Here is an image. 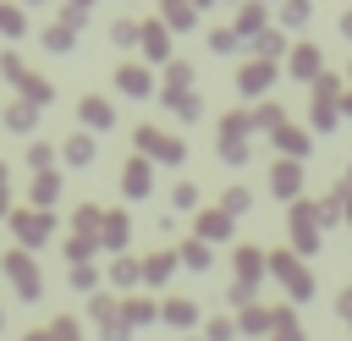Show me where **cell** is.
Instances as JSON below:
<instances>
[{"label":"cell","mask_w":352,"mask_h":341,"mask_svg":"<svg viewBox=\"0 0 352 341\" xmlns=\"http://www.w3.org/2000/svg\"><path fill=\"white\" fill-rule=\"evenodd\" d=\"M121 187H126L132 198H143V192H148V165H143V160H132V165L121 170Z\"/></svg>","instance_id":"obj_3"},{"label":"cell","mask_w":352,"mask_h":341,"mask_svg":"<svg viewBox=\"0 0 352 341\" xmlns=\"http://www.w3.org/2000/svg\"><path fill=\"white\" fill-rule=\"evenodd\" d=\"M0 33H22V28H16V16H11V11H0Z\"/></svg>","instance_id":"obj_13"},{"label":"cell","mask_w":352,"mask_h":341,"mask_svg":"<svg viewBox=\"0 0 352 341\" xmlns=\"http://www.w3.org/2000/svg\"><path fill=\"white\" fill-rule=\"evenodd\" d=\"M6 121H11L16 132H28V126H33V104H11V110H6Z\"/></svg>","instance_id":"obj_9"},{"label":"cell","mask_w":352,"mask_h":341,"mask_svg":"<svg viewBox=\"0 0 352 341\" xmlns=\"http://www.w3.org/2000/svg\"><path fill=\"white\" fill-rule=\"evenodd\" d=\"M275 187H280V192H292V187H297V170H292V165H280V170H275Z\"/></svg>","instance_id":"obj_11"},{"label":"cell","mask_w":352,"mask_h":341,"mask_svg":"<svg viewBox=\"0 0 352 341\" xmlns=\"http://www.w3.org/2000/svg\"><path fill=\"white\" fill-rule=\"evenodd\" d=\"M292 231H297V248H302V253H314V242H319V236H314V220H308L302 209H297V220H292Z\"/></svg>","instance_id":"obj_7"},{"label":"cell","mask_w":352,"mask_h":341,"mask_svg":"<svg viewBox=\"0 0 352 341\" xmlns=\"http://www.w3.org/2000/svg\"><path fill=\"white\" fill-rule=\"evenodd\" d=\"M66 160H72V165H88V160H94V143H88V138H72V143H66Z\"/></svg>","instance_id":"obj_8"},{"label":"cell","mask_w":352,"mask_h":341,"mask_svg":"<svg viewBox=\"0 0 352 341\" xmlns=\"http://www.w3.org/2000/svg\"><path fill=\"white\" fill-rule=\"evenodd\" d=\"M270 77H275V72H270V66H264V60H253V66H248V72H242V88H248V94H258V88H264V82H270Z\"/></svg>","instance_id":"obj_5"},{"label":"cell","mask_w":352,"mask_h":341,"mask_svg":"<svg viewBox=\"0 0 352 341\" xmlns=\"http://www.w3.org/2000/svg\"><path fill=\"white\" fill-rule=\"evenodd\" d=\"M44 198H55V176H38L33 182V204H44Z\"/></svg>","instance_id":"obj_10"},{"label":"cell","mask_w":352,"mask_h":341,"mask_svg":"<svg viewBox=\"0 0 352 341\" xmlns=\"http://www.w3.org/2000/svg\"><path fill=\"white\" fill-rule=\"evenodd\" d=\"M0 209H6V182H0Z\"/></svg>","instance_id":"obj_15"},{"label":"cell","mask_w":352,"mask_h":341,"mask_svg":"<svg viewBox=\"0 0 352 341\" xmlns=\"http://www.w3.org/2000/svg\"><path fill=\"white\" fill-rule=\"evenodd\" d=\"M77 116H82V121H88V126H94V132H104V126H110V121H116V116H110V104H104V99H82V104H77Z\"/></svg>","instance_id":"obj_2"},{"label":"cell","mask_w":352,"mask_h":341,"mask_svg":"<svg viewBox=\"0 0 352 341\" xmlns=\"http://www.w3.org/2000/svg\"><path fill=\"white\" fill-rule=\"evenodd\" d=\"M143 148H154V154H165V160H170V165H176V160H182V143H165V138H160V132H143Z\"/></svg>","instance_id":"obj_6"},{"label":"cell","mask_w":352,"mask_h":341,"mask_svg":"<svg viewBox=\"0 0 352 341\" xmlns=\"http://www.w3.org/2000/svg\"><path fill=\"white\" fill-rule=\"evenodd\" d=\"M248 209V192H226V214H242Z\"/></svg>","instance_id":"obj_12"},{"label":"cell","mask_w":352,"mask_h":341,"mask_svg":"<svg viewBox=\"0 0 352 341\" xmlns=\"http://www.w3.org/2000/svg\"><path fill=\"white\" fill-rule=\"evenodd\" d=\"M341 33H346V38H352V11H346V16H341Z\"/></svg>","instance_id":"obj_14"},{"label":"cell","mask_w":352,"mask_h":341,"mask_svg":"<svg viewBox=\"0 0 352 341\" xmlns=\"http://www.w3.org/2000/svg\"><path fill=\"white\" fill-rule=\"evenodd\" d=\"M116 82H121L126 94H148V72H143V66H121V72H116Z\"/></svg>","instance_id":"obj_4"},{"label":"cell","mask_w":352,"mask_h":341,"mask_svg":"<svg viewBox=\"0 0 352 341\" xmlns=\"http://www.w3.org/2000/svg\"><path fill=\"white\" fill-rule=\"evenodd\" d=\"M292 77H302V82L319 77V50H314V44H308V50H292Z\"/></svg>","instance_id":"obj_1"}]
</instances>
